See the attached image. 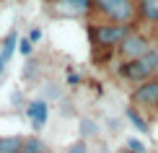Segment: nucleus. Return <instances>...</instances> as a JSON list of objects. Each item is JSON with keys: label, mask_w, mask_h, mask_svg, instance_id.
Returning <instances> with one entry per match:
<instances>
[{"label": "nucleus", "mask_w": 158, "mask_h": 153, "mask_svg": "<svg viewBox=\"0 0 158 153\" xmlns=\"http://www.w3.org/2000/svg\"><path fill=\"white\" fill-rule=\"evenodd\" d=\"M130 26L124 23H91L88 26V39L96 49H114L124 42V36L130 34Z\"/></svg>", "instance_id": "1"}, {"label": "nucleus", "mask_w": 158, "mask_h": 153, "mask_svg": "<svg viewBox=\"0 0 158 153\" xmlns=\"http://www.w3.org/2000/svg\"><path fill=\"white\" fill-rule=\"evenodd\" d=\"M94 11L111 23L130 26L137 16V0H94Z\"/></svg>", "instance_id": "2"}, {"label": "nucleus", "mask_w": 158, "mask_h": 153, "mask_svg": "<svg viewBox=\"0 0 158 153\" xmlns=\"http://www.w3.org/2000/svg\"><path fill=\"white\" fill-rule=\"evenodd\" d=\"M119 75L124 78V81H130V83H145V81H150V78L156 75V68L148 62L145 57L124 60V62L119 65Z\"/></svg>", "instance_id": "3"}, {"label": "nucleus", "mask_w": 158, "mask_h": 153, "mask_svg": "<svg viewBox=\"0 0 158 153\" xmlns=\"http://www.w3.org/2000/svg\"><path fill=\"white\" fill-rule=\"evenodd\" d=\"M117 49H119L122 60H140V57H145L148 52L153 49V44H150L148 36L137 34V31H130V34L124 36V42H122Z\"/></svg>", "instance_id": "4"}, {"label": "nucleus", "mask_w": 158, "mask_h": 153, "mask_svg": "<svg viewBox=\"0 0 158 153\" xmlns=\"http://www.w3.org/2000/svg\"><path fill=\"white\" fill-rule=\"evenodd\" d=\"M52 3H55L57 16H70V18L85 16L94 11V0H52Z\"/></svg>", "instance_id": "5"}, {"label": "nucleus", "mask_w": 158, "mask_h": 153, "mask_svg": "<svg viewBox=\"0 0 158 153\" xmlns=\"http://www.w3.org/2000/svg\"><path fill=\"white\" fill-rule=\"evenodd\" d=\"M132 104L135 106H158V81L150 78L145 83H137L132 91Z\"/></svg>", "instance_id": "6"}, {"label": "nucleus", "mask_w": 158, "mask_h": 153, "mask_svg": "<svg viewBox=\"0 0 158 153\" xmlns=\"http://www.w3.org/2000/svg\"><path fill=\"white\" fill-rule=\"evenodd\" d=\"M26 117H29L31 127L39 132L49 122V101L47 99H34V101H29L26 104Z\"/></svg>", "instance_id": "7"}, {"label": "nucleus", "mask_w": 158, "mask_h": 153, "mask_svg": "<svg viewBox=\"0 0 158 153\" xmlns=\"http://www.w3.org/2000/svg\"><path fill=\"white\" fill-rule=\"evenodd\" d=\"M18 39H21V36H18V31L10 29L8 34H5V39L0 42V55L8 60V62H10V57L16 55V49H18Z\"/></svg>", "instance_id": "8"}, {"label": "nucleus", "mask_w": 158, "mask_h": 153, "mask_svg": "<svg viewBox=\"0 0 158 153\" xmlns=\"http://www.w3.org/2000/svg\"><path fill=\"white\" fill-rule=\"evenodd\" d=\"M137 13L145 21L158 23V0H137Z\"/></svg>", "instance_id": "9"}, {"label": "nucleus", "mask_w": 158, "mask_h": 153, "mask_svg": "<svg viewBox=\"0 0 158 153\" xmlns=\"http://www.w3.org/2000/svg\"><path fill=\"white\" fill-rule=\"evenodd\" d=\"M23 138L21 135H0V153H21Z\"/></svg>", "instance_id": "10"}, {"label": "nucleus", "mask_w": 158, "mask_h": 153, "mask_svg": "<svg viewBox=\"0 0 158 153\" xmlns=\"http://www.w3.org/2000/svg\"><path fill=\"white\" fill-rule=\"evenodd\" d=\"M127 119L132 122V127H135L137 132H143V135H145V132L150 130V127H148V122H145V119H143L140 114H137V109H135V106H127Z\"/></svg>", "instance_id": "11"}, {"label": "nucleus", "mask_w": 158, "mask_h": 153, "mask_svg": "<svg viewBox=\"0 0 158 153\" xmlns=\"http://www.w3.org/2000/svg\"><path fill=\"white\" fill-rule=\"evenodd\" d=\"M21 153H47V145L39 140V138H23Z\"/></svg>", "instance_id": "12"}, {"label": "nucleus", "mask_w": 158, "mask_h": 153, "mask_svg": "<svg viewBox=\"0 0 158 153\" xmlns=\"http://www.w3.org/2000/svg\"><path fill=\"white\" fill-rule=\"evenodd\" d=\"M34 47H36V44L31 42L29 36H21V39H18V52H21V55H23L26 60H29L31 55H34Z\"/></svg>", "instance_id": "13"}, {"label": "nucleus", "mask_w": 158, "mask_h": 153, "mask_svg": "<svg viewBox=\"0 0 158 153\" xmlns=\"http://www.w3.org/2000/svg\"><path fill=\"white\" fill-rule=\"evenodd\" d=\"M65 153H88V145H85V140L81 138V140H75V143H70L68 148H65Z\"/></svg>", "instance_id": "14"}, {"label": "nucleus", "mask_w": 158, "mask_h": 153, "mask_svg": "<svg viewBox=\"0 0 158 153\" xmlns=\"http://www.w3.org/2000/svg\"><path fill=\"white\" fill-rule=\"evenodd\" d=\"M81 132H83V138L85 135H96V122H94V119H81Z\"/></svg>", "instance_id": "15"}, {"label": "nucleus", "mask_w": 158, "mask_h": 153, "mask_svg": "<svg viewBox=\"0 0 158 153\" xmlns=\"http://www.w3.org/2000/svg\"><path fill=\"white\" fill-rule=\"evenodd\" d=\"M127 151L130 153H145V145L137 140V138H130V140H127Z\"/></svg>", "instance_id": "16"}, {"label": "nucleus", "mask_w": 158, "mask_h": 153, "mask_svg": "<svg viewBox=\"0 0 158 153\" xmlns=\"http://www.w3.org/2000/svg\"><path fill=\"white\" fill-rule=\"evenodd\" d=\"M29 39L34 44H39V39H42V29H39V26H31V31H29Z\"/></svg>", "instance_id": "17"}, {"label": "nucleus", "mask_w": 158, "mask_h": 153, "mask_svg": "<svg viewBox=\"0 0 158 153\" xmlns=\"http://www.w3.org/2000/svg\"><path fill=\"white\" fill-rule=\"evenodd\" d=\"M65 83H68V86H78V83H81V75L68 70V75H65Z\"/></svg>", "instance_id": "18"}, {"label": "nucleus", "mask_w": 158, "mask_h": 153, "mask_svg": "<svg viewBox=\"0 0 158 153\" xmlns=\"http://www.w3.org/2000/svg\"><path fill=\"white\" fill-rule=\"evenodd\" d=\"M5 70H8V60H5L3 55H0V75H3V73H5Z\"/></svg>", "instance_id": "19"}, {"label": "nucleus", "mask_w": 158, "mask_h": 153, "mask_svg": "<svg viewBox=\"0 0 158 153\" xmlns=\"http://www.w3.org/2000/svg\"><path fill=\"white\" fill-rule=\"evenodd\" d=\"M153 78H156V81H158V70H156V75H153Z\"/></svg>", "instance_id": "20"}, {"label": "nucleus", "mask_w": 158, "mask_h": 153, "mask_svg": "<svg viewBox=\"0 0 158 153\" xmlns=\"http://www.w3.org/2000/svg\"><path fill=\"white\" fill-rule=\"evenodd\" d=\"M122 153H130V151H122Z\"/></svg>", "instance_id": "21"}]
</instances>
